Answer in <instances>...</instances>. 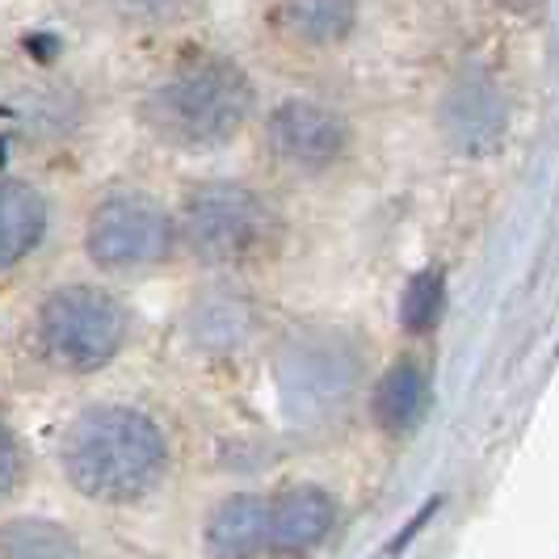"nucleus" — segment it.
<instances>
[{
  "label": "nucleus",
  "instance_id": "39448f33",
  "mask_svg": "<svg viewBox=\"0 0 559 559\" xmlns=\"http://www.w3.org/2000/svg\"><path fill=\"white\" fill-rule=\"evenodd\" d=\"M362 349L345 333H304L278 358V392L295 420H324L349 404Z\"/></svg>",
  "mask_w": 559,
  "mask_h": 559
},
{
  "label": "nucleus",
  "instance_id": "f3484780",
  "mask_svg": "<svg viewBox=\"0 0 559 559\" xmlns=\"http://www.w3.org/2000/svg\"><path fill=\"white\" fill-rule=\"evenodd\" d=\"M17 476H22V450L13 442V433L0 425V497L17 484Z\"/></svg>",
  "mask_w": 559,
  "mask_h": 559
},
{
  "label": "nucleus",
  "instance_id": "9d476101",
  "mask_svg": "<svg viewBox=\"0 0 559 559\" xmlns=\"http://www.w3.org/2000/svg\"><path fill=\"white\" fill-rule=\"evenodd\" d=\"M206 556L211 559H265L270 543V497H231L206 518Z\"/></svg>",
  "mask_w": 559,
  "mask_h": 559
},
{
  "label": "nucleus",
  "instance_id": "6e6552de",
  "mask_svg": "<svg viewBox=\"0 0 559 559\" xmlns=\"http://www.w3.org/2000/svg\"><path fill=\"white\" fill-rule=\"evenodd\" d=\"M504 97L492 76L467 72L442 102V135L463 156H488L504 135Z\"/></svg>",
  "mask_w": 559,
  "mask_h": 559
},
{
  "label": "nucleus",
  "instance_id": "2eb2a0df",
  "mask_svg": "<svg viewBox=\"0 0 559 559\" xmlns=\"http://www.w3.org/2000/svg\"><path fill=\"white\" fill-rule=\"evenodd\" d=\"M0 559H81V543L59 522L17 518L0 526Z\"/></svg>",
  "mask_w": 559,
  "mask_h": 559
},
{
  "label": "nucleus",
  "instance_id": "0eeeda50",
  "mask_svg": "<svg viewBox=\"0 0 559 559\" xmlns=\"http://www.w3.org/2000/svg\"><path fill=\"white\" fill-rule=\"evenodd\" d=\"M345 122L329 106L308 97H286L265 118V147L290 173H324L345 152Z\"/></svg>",
  "mask_w": 559,
  "mask_h": 559
},
{
  "label": "nucleus",
  "instance_id": "f8f14e48",
  "mask_svg": "<svg viewBox=\"0 0 559 559\" xmlns=\"http://www.w3.org/2000/svg\"><path fill=\"white\" fill-rule=\"evenodd\" d=\"M47 231V202L26 181H0V270L38 249Z\"/></svg>",
  "mask_w": 559,
  "mask_h": 559
},
{
  "label": "nucleus",
  "instance_id": "ddd939ff",
  "mask_svg": "<svg viewBox=\"0 0 559 559\" xmlns=\"http://www.w3.org/2000/svg\"><path fill=\"white\" fill-rule=\"evenodd\" d=\"M370 408H374L379 429H388V433H408V429H417L420 417H425V408H429V379H425L420 362H413V358L395 362L392 370L379 379Z\"/></svg>",
  "mask_w": 559,
  "mask_h": 559
},
{
  "label": "nucleus",
  "instance_id": "f257e3e1",
  "mask_svg": "<svg viewBox=\"0 0 559 559\" xmlns=\"http://www.w3.org/2000/svg\"><path fill=\"white\" fill-rule=\"evenodd\" d=\"M63 472L72 488L102 504H131L147 497L168 467L160 425L127 404L88 408L63 433Z\"/></svg>",
  "mask_w": 559,
  "mask_h": 559
},
{
  "label": "nucleus",
  "instance_id": "7ed1b4c3",
  "mask_svg": "<svg viewBox=\"0 0 559 559\" xmlns=\"http://www.w3.org/2000/svg\"><path fill=\"white\" fill-rule=\"evenodd\" d=\"M38 341L59 370H102L127 341L122 304L93 286H63L38 311Z\"/></svg>",
  "mask_w": 559,
  "mask_h": 559
},
{
  "label": "nucleus",
  "instance_id": "20e7f679",
  "mask_svg": "<svg viewBox=\"0 0 559 559\" xmlns=\"http://www.w3.org/2000/svg\"><path fill=\"white\" fill-rule=\"evenodd\" d=\"M274 236H278L274 206L245 186L211 181V186L190 190L186 198V240L194 245L198 257L215 265L249 261L270 249Z\"/></svg>",
  "mask_w": 559,
  "mask_h": 559
},
{
  "label": "nucleus",
  "instance_id": "4468645a",
  "mask_svg": "<svg viewBox=\"0 0 559 559\" xmlns=\"http://www.w3.org/2000/svg\"><path fill=\"white\" fill-rule=\"evenodd\" d=\"M278 22L286 34H295L308 47H333L354 29L358 9L345 0H304V4H282Z\"/></svg>",
  "mask_w": 559,
  "mask_h": 559
},
{
  "label": "nucleus",
  "instance_id": "dca6fc26",
  "mask_svg": "<svg viewBox=\"0 0 559 559\" xmlns=\"http://www.w3.org/2000/svg\"><path fill=\"white\" fill-rule=\"evenodd\" d=\"M442 311V274L438 270H420L417 278L404 286V299H400V324L408 333H429L433 320Z\"/></svg>",
  "mask_w": 559,
  "mask_h": 559
},
{
  "label": "nucleus",
  "instance_id": "9b49d317",
  "mask_svg": "<svg viewBox=\"0 0 559 559\" xmlns=\"http://www.w3.org/2000/svg\"><path fill=\"white\" fill-rule=\"evenodd\" d=\"M252 324H257V311L245 295L211 290L190 311V341L211 349V354H231L252 336Z\"/></svg>",
  "mask_w": 559,
  "mask_h": 559
},
{
  "label": "nucleus",
  "instance_id": "423d86ee",
  "mask_svg": "<svg viewBox=\"0 0 559 559\" xmlns=\"http://www.w3.org/2000/svg\"><path fill=\"white\" fill-rule=\"evenodd\" d=\"M168 249H173V219L147 194H114L88 215L84 252L102 270L135 274L165 261Z\"/></svg>",
  "mask_w": 559,
  "mask_h": 559
},
{
  "label": "nucleus",
  "instance_id": "1a4fd4ad",
  "mask_svg": "<svg viewBox=\"0 0 559 559\" xmlns=\"http://www.w3.org/2000/svg\"><path fill=\"white\" fill-rule=\"evenodd\" d=\"M336 526V501L324 488H290L270 497V543L274 556H299L320 547Z\"/></svg>",
  "mask_w": 559,
  "mask_h": 559
},
{
  "label": "nucleus",
  "instance_id": "f03ea898",
  "mask_svg": "<svg viewBox=\"0 0 559 559\" xmlns=\"http://www.w3.org/2000/svg\"><path fill=\"white\" fill-rule=\"evenodd\" d=\"M249 114L252 84L227 59H206L173 72L143 102V122L152 127V135L186 152H206L236 140Z\"/></svg>",
  "mask_w": 559,
  "mask_h": 559
}]
</instances>
